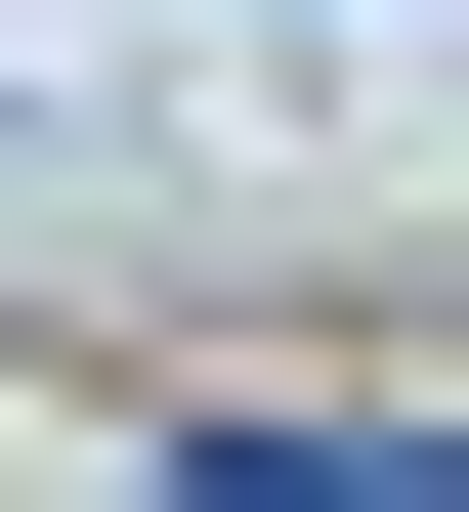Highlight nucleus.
<instances>
[{"instance_id": "nucleus-1", "label": "nucleus", "mask_w": 469, "mask_h": 512, "mask_svg": "<svg viewBox=\"0 0 469 512\" xmlns=\"http://www.w3.org/2000/svg\"><path fill=\"white\" fill-rule=\"evenodd\" d=\"M128 512H469V427H299V384H214Z\"/></svg>"}]
</instances>
